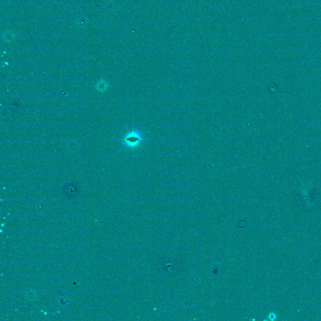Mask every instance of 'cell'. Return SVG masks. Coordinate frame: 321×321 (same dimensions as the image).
I'll list each match as a JSON object with an SVG mask.
<instances>
[{
	"label": "cell",
	"mask_w": 321,
	"mask_h": 321,
	"mask_svg": "<svg viewBox=\"0 0 321 321\" xmlns=\"http://www.w3.org/2000/svg\"><path fill=\"white\" fill-rule=\"evenodd\" d=\"M122 140L126 146L134 148L139 144V143L142 141V138L139 132L132 131L127 133Z\"/></svg>",
	"instance_id": "1"
}]
</instances>
